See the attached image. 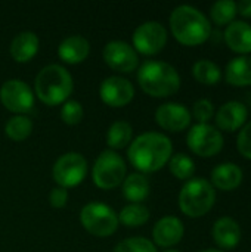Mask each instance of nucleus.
<instances>
[{"label": "nucleus", "mask_w": 251, "mask_h": 252, "mask_svg": "<svg viewBox=\"0 0 251 252\" xmlns=\"http://www.w3.org/2000/svg\"><path fill=\"white\" fill-rule=\"evenodd\" d=\"M237 12L243 18L251 19V0H243L240 3H237Z\"/></svg>", "instance_id": "obj_35"}, {"label": "nucleus", "mask_w": 251, "mask_h": 252, "mask_svg": "<svg viewBox=\"0 0 251 252\" xmlns=\"http://www.w3.org/2000/svg\"><path fill=\"white\" fill-rule=\"evenodd\" d=\"M126 177V162L115 151H104L92 170L93 183L104 190L118 188Z\"/></svg>", "instance_id": "obj_7"}, {"label": "nucleus", "mask_w": 251, "mask_h": 252, "mask_svg": "<svg viewBox=\"0 0 251 252\" xmlns=\"http://www.w3.org/2000/svg\"><path fill=\"white\" fill-rule=\"evenodd\" d=\"M72 77L61 65L52 63L44 66L36 77L34 90L37 97L49 105L56 106L65 102L72 92Z\"/></svg>", "instance_id": "obj_4"}, {"label": "nucleus", "mask_w": 251, "mask_h": 252, "mask_svg": "<svg viewBox=\"0 0 251 252\" xmlns=\"http://www.w3.org/2000/svg\"><path fill=\"white\" fill-rule=\"evenodd\" d=\"M38 37L31 31L19 32L10 43V56L16 62H28L38 52Z\"/></svg>", "instance_id": "obj_22"}, {"label": "nucleus", "mask_w": 251, "mask_h": 252, "mask_svg": "<svg viewBox=\"0 0 251 252\" xmlns=\"http://www.w3.org/2000/svg\"><path fill=\"white\" fill-rule=\"evenodd\" d=\"M170 173L179 180H191L195 174V162L186 154H175L169 161Z\"/></svg>", "instance_id": "obj_28"}, {"label": "nucleus", "mask_w": 251, "mask_h": 252, "mask_svg": "<svg viewBox=\"0 0 251 252\" xmlns=\"http://www.w3.org/2000/svg\"><path fill=\"white\" fill-rule=\"evenodd\" d=\"M164 252H179V251H175V250H169V251H164Z\"/></svg>", "instance_id": "obj_37"}, {"label": "nucleus", "mask_w": 251, "mask_h": 252, "mask_svg": "<svg viewBox=\"0 0 251 252\" xmlns=\"http://www.w3.org/2000/svg\"><path fill=\"white\" fill-rule=\"evenodd\" d=\"M149 180L141 173L130 174L123 182V193L124 198L130 201V204H141L145 201L149 195Z\"/></svg>", "instance_id": "obj_23"}, {"label": "nucleus", "mask_w": 251, "mask_h": 252, "mask_svg": "<svg viewBox=\"0 0 251 252\" xmlns=\"http://www.w3.org/2000/svg\"><path fill=\"white\" fill-rule=\"evenodd\" d=\"M6 136L13 142L25 140L33 131V121L25 115H15L12 117L4 127Z\"/></svg>", "instance_id": "obj_29"}, {"label": "nucleus", "mask_w": 251, "mask_h": 252, "mask_svg": "<svg viewBox=\"0 0 251 252\" xmlns=\"http://www.w3.org/2000/svg\"><path fill=\"white\" fill-rule=\"evenodd\" d=\"M225 80L234 87L251 86V55L231 59L225 68Z\"/></svg>", "instance_id": "obj_21"}, {"label": "nucleus", "mask_w": 251, "mask_h": 252, "mask_svg": "<svg viewBox=\"0 0 251 252\" xmlns=\"http://www.w3.org/2000/svg\"><path fill=\"white\" fill-rule=\"evenodd\" d=\"M170 30L173 37L183 46H200L212 35L209 18L197 7L182 4L173 9L170 15Z\"/></svg>", "instance_id": "obj_2"}, {"label": "nucleus", "mask_w": 251, "mask_h": 252, "mask_svg": "<svg viewBox=\"0 0 251 252\" xmlns=\"http://www.w3.org/2000/svg\"><path fill=\"white\" fill-rule=\"evenodd\" d=\"M84 111L80 102L77 100H68L64 103L62 109H61V120L68 124V126H75L83 120Z\"/></svg>", "instance_id": "obj_31"}, {"label": "nucleus", "mask_w": 251, "mask_h": 252, "mask_svg": "<svg viewBox=\"0 0 251 252\" xmlns=\"http://www.w3.org/2000/svg\"><path fill=\"white\" fill-rule=\"evenodd\" d=\"M237 15H238L237 3L232 0L216 1L210 7V18H212L213 24H216L217 27H228L231 22L235 21Z\"/></svg>", "instance_id": "obj_26"}, {"label": "nucleus", "mask_w": 251, "mask_h": 252, "mask_svg": "<svg viewBox=\"0 0 251 252\" xmlns=\"http://www.w3.org/2000/svg\"><path fill=\"white\" fill-rule=\"evenodd\" d=\"M192 75L203 86H216L222 80V69L210 59H200L192 65Z\"/></svg>", "instance_id": "obj_24"}, {"label": "nucleus", "mask_w": 251, "mask_h": 252, "mask_svg": "<svg viewBox=\"0 0 251 252\" xmlns=\"http://www.w3.org/2000/svg\"><path fill=\"white\" fill-rule=\"evenodd\" d=\"M0 102L1 105L15 114H25L31 111L34 105V94L28 84L22 80H7L0 87Z\"/></svg>", "instance_id": "obj_11"}, {"label": "nucleus", "mask_w": 251, "mask_h": 252, "mask_svg": "<svg viewBox=\"0 0 251 252\" xmlns=\"http://www.w3.org/2000/svg\"><path fill=\"white\" fill-rule=\"evenodd\" d=\"M132 136H133V128L127 121H115L111 124L107 133V145L111 148V151L123 149L130 143Z\"/></svg>", "instance_id": "obj_25"}, {"label": "nucleus", "mask_w": 251, "mask_h": 252, "mask_svg": "<svg viewBox=\"0 0 251 252\" xmlns=\"http://www.w3.org/2000/svg\"><path fill=\"white\" fill-rule=\"evenodd\" d=\"M80 221L90 235L98 238L111 236L115 233L120 223L117 213L101 202H90L84 205L80 211Z\"/></svg>", "instance_id": "obj_6"}, {"label": "nucleus", "mask_w": 251, "mask_h": 252, "mask_svg": "<svg viewBox=\"0 0 251 252\" xmlns=\"http://www.w3.org/2000/svg\"><path fill=\"white\" fill-rule=\"evenodd\" d=\"M167 43V30L157 21L141 24L133 32V49L142 55L152 56L160 53Z\"/></svg>", "instance_id": "obj_10"}, {"label": "nucleus", "mask_w": 251, "mask_h": 252, "mask_svg": "<svg viewBox=\"0 0 251 252\" xmlns=\"http://www.w3.org/2000/svg\"><path fill=\"white\" fill-rule=\"evenodd\" d=\"M244 182V171L234 162H222L216 165L210 176V183L215 189L222 192L237 190Z\"/></svg>", "instance_id": "obj_18"}, {"label": "nucleus", "mask_w": 251, "mask_h": 252, "mask_svg": "<svg viewBox=\"0 0 251 252\" xmlns=\"http://www.w3.org/2000/svg\"><path fill=\"white\" fill-rule=\"evenodd\" d=\"M186 145L192 154L201 158H212L220 154L225 146L223 134L210 123L195 124L186 136Z\"/></svg>", "instance_id": "obj_8"}, {"label": "nucleus", "mask_w": 251, "mask_h": 252, "mask_svg": "<svg viewBox=\"0 0 251 252\" xmlns=\"http://www.w3.org/2000/svg\"><path fill=\"white\" fill-rule=\"evenodd\" d=\"M191 120L192 115L189 109L182 103L167 102L160 105L155 111L157 124L170 133H180L186 130L191 124Z\"/></svg>", "instance_id": "obj_13"}, {"label": "nucleus", "mask_w": 251, "mask_h": 252, "mask_svg": "<svg viewBox=\"0 0 251 252\" xmlns=\"http://www.w3.org/2000/svg\"><path fill=\"white\" fill-rule=\"evenodd\" d=\"M104 61L105 63L112 68L114 71H120L124 74H129L135 71L139 65L138 52L126 41H109L104 47Z\"/></svg>", "instance_id": "obj_12"}, {"label": "nucleus", "mask_w": 251, "mask_h": 252, "mask_svg": "<svg viewBox=\"0 0 251 252\" xmlns=\"http://www.w3.org/2000/svg\"><path fill=\"white\" fill-rule=\"evenodd\" d=\"M178 202L185 216L191 219L204 217L216 204V189L203 177L191 179L182 186Z\"/></svg>", "instance_id": "obj_5"}, {"label": "nucleus", "mask_w": 251, "mask_h": 252, "mask_svg": "<svg viewBox=\"0 0 251 252\" xmlns=\"http://www.w3.org/2000/svg\"><path fill=\"white\" fill-rule=\"evenodd\" d=\"M249 109L240 100H228L215 112L216 128L222 133H234L247 124Z\"/></svg>", "instance_id": "obj_14"}, {"label": "nucleus", "mask_w": 251, "mask_h": 252, "mask_svg": "<svg viewBox=\"0 0 251 252\" xmlns=\"http://www.w3.org/2000/svg\"><path fill=\"white\" fill-rule=\"evenodd\" d=\"M215 105L209 99H198L192 106V117L198 121V124H209L210 120L215 118Z\"/></svg>", "instance_id": "obj_32"}, {"label": "nucleus", "mask_w": 251, "mask_h": 252, "mask_svg": "<svg viewBox=\"0 0 251 252\" xmlns=\"http://www.w3.org/2000/svg\"><path fill=\"white\" fill-rule=\"evenodd\" d=\"M118 220L126 227H139L149 220V210L142 204H129L121 210Z\"/></svg>", "instance_id": "obj_27"}, {"label": "nucleus", "mask_w": 251, "mask_h": 252, "mask_svg": "<svg viewBox=\"0 0 251 252\" xmlns=\"http://www.w3.org/2000/svg\"><path fill=\"white\" fill-rule=\"evenodd\" d=\"M223 40L229 50L238 56H246L251 53V24L246 21L231 22L223 32Z\"/></svg>", "instance_id": "obj_19"}, {"label": "nucleus", "mask_w": 251, "mask_h": 252, "mask_svg": "<svg viewBox=\"0 0 251 252\" xmlns=\"http://www.w3.org/2000/svg\"><path fill=\"white\" fill-rule=\"evenodd\" d=\"M200 252H225V251H220V250H204V251H200Z\"/></svg>", "instance_id": "obj_36"}, {"label": "nucleus", "mask_w": 251, "mask_h": 252, "mask_svg": "<svg viewBox=\"0 0 251 252\" xmlns=\"http://www.w3.org/2000/svg\"><path fill=\"white\" fill-rule=\"evenodd\" d=\"M112 252H157V248L146 238H130L120 242Z\"/></svg>", "instance_id": "obj_30"}, {"label": "nucleus", "mask_w": 251, "mask_h": 252, "mask_svg": "<svg viewBox=\"0 0 251 252\" xmlns=\"http://www.w3.org/2000/svg\"><path fill=\"white\" fill-rule=\"evenodd\" d=\"M87 173V161L77 152H68L59 157L53 165V179L61 188H74L80 185Z\"/></svg>", "instance_id": "obj_9"}, {"label": "nucleus", "mask_w": 251, "mask_h": 252, "mask_svg": "<svg viewBox=\"0 0 251 252\" xmlns=\"http://www.w3.org/2000/svg\"><path fill=\"white\" fill-rule=\"evenodd\" d=\"M212 236L215 244L220 248V251H232L240 245L243 238V230L235 219L226 216L215 221L212 229Z\"/></svg>", "instance_id": "obj_16"}, {"label": "nucleus", "mask_w": 251, "mask_h": 252, "mask_svg": "<svg viewBox=\"0 0 251 252\" xmlns=\"http://www.w3.org/2000/svg\"><path fill=\"white\" fill-rule=\"evenodd\" d=\"M173 155L172 140L163 133H143L138 136L129 151L127 158L132 165L143 173H155L161 170Z\"/></svg>", "instance_id": "obj_1"}, {"label": "nucleus", "mask_w": 251, "mask_h": 252, "mask_svg": "<svg viewBox=\"0 0 251 252\" xmlns=\"http://www.w3.org/2000/svg\"><path fill=\"white\" fill-rule=\"evenodd\" d=\"M99 94L104 103L112 108H121L132 102L135 96L133 84L121 77H108L102 81Z\"/></svg>", "instance_id": "obj_15"}, {"label": "nucleus", "mask_w": 251, "mask_h": 252, "mask_svg": "<svg viewBox=\"0 0 251 252\" xmlns=\"http://www.w3.org/2000/svg\"><path fill=\"white\" fill-rule=\"evenodd\" d=\"M68 201V190L65 188H55L49 195V202L53 208H64Z\"/></svg>", "instance_id": "obj_34"}, {"label": "nucleus", "mask_w": 251, "mask_h": 252, "mask_svg": "<svg viewBox=\"0 0 251 252\" xmlns=\"http://www.w3.org/2000/svg\"><path fill=\"white\" fill-rule=\"evenodd\" d=\"M237 149L238 154L251 161V121H249L237 136Z\"/></svg>", "instance_id": "obj_33"}, {"label": "nucleus", "mask_w": 251, "mask_h": 252, "mask_svg": "<svg viewBox=\"0 0 251 252\" xmlns=\"http://www.w3.org/2000/svg\"><path fill=\"white\" fill-rule=\"evenodd\" d=\"M141 89L152 97H169L180 89V75L176 68L163 61H146L138 72Z\"/></svg>", "instance_id": "obj_3"}, {"label": "nucleus", "mask_w": 251, "mask_h": 252, "mask_svg": "<svg viewBox=\"0 0 251 252\" xmlns=\"http://www.w3.org/2000/svg\"><path fill=\"white\" fill-rule=\"evenodd\" d=\"M185 235V227L180 219L167 216L158 220L152 229V239L161 248H172L178 245Z\"/></svg>", "instance_id": "obj_17"}, {"label": "nucleus", "mask_w": 251, "mask_h": 252, "mask_svg": "<svg viewBox=\"0 0 251 252\" xmlns=\"http://www.w3.org/2000/svg\"><path fill=\"white\" fill-rule=\"evenodd\" d=\"M89 52H90V44L81 35H70L64 38L58 47L59 58L71 65L83 62L89 56Z\"/></svg>", "instance_id": "obj_20"}]
</instances>
